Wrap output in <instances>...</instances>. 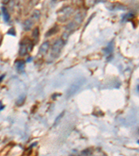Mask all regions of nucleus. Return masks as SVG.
Listing matches in <instances>:
<instances>
[{
	"label": "nucleus",
	"mask_w": 139,
	"mask_h": 156,
	"mask_svg": "<svg viewBox=\"0 0 139 156\" xmlns=\"http://www.w3.org/2000/svg\"><path fill=\"white\" fill-rule=\"evenodd\" d=\"M73 13V9L71 7L67 6L59 12L58 19L60 21H66Z\"/></svg>",
	"instance_id": "7ed1b4c3"
},
{
	"label": "nucleus",
	"mask_w": 139,
	"mask_h": 156,
	"mask_svg": "<svg viewBox=\"0 0 139 156\" xmlns=\"http://www.w3.org/2000/svg\"><path fill=\"white\" fill-rule=\"evenodd\" d=\"M4 76H5V74H3V75H2V76H0V83H1V80H2L3 79V78H4Z\"/></svg>",
	"instance_id": "412c9836"
},
{
	"label": "nucleus",
	"mask_w": 139,
	"mask_h": 156,
	"mask_svg": "<svg viewBox=\"0 0 139 156\" xmlns=\"http://www.w3.org/2000/svg\"><path fill=\"white\" fill-rule=\"evenodd\" d=\"M15 67L17 68V69L18 71H23L25 67V62L23 60H16L15 62Z\"/></svg>",
	"instance_id": "6e6552de"
},
{
	"label": "nucleus",
	"mask_w": 139,
	"mask_h": 156,
	"mask_svg": "<svg viewBox=\"0 0 139 156\" xmlns=\"http://www.w3.org/2000/svg\"><path fill=\"white\" fill-rule=\"evenodd\" d=\"M8 35H14V36H15V28H10L9 30H8Z\"/></svg>",
	"instance_id": "a211bd4d"
},
{
	"label": "nucleus",
	"mask_w": 139,
	"mask_h": 156,
	"mask_svg": "<svg viewBox=\"0 0 139 156\" xmlns=\"http://www.w3.org/2000/svg\"><path fill=\"white\" fill-rule=\"evenodd\" d=\"M133 17H134V15H133L132 12H129V13H127V15H124V17H123V21L130 20V19H133Z\"/></svg>",
	"instance_id": "dca6fc26"
},
{
	"label": "nucleus",
	"mask_w": 139,
	"mask_h": 156,
	"mask_svg": "<svg viewBox=\"0 0 139 156\" xmlns=\"http://www.w3.org/2000/svg\"><path fill=\"white\" fill-rule=\"evenodd\" d=\"M97 1H98L99 2H105L106 0H97Z\"/></svg>",
	"instance_id": "4be33fe9"
},
{
	"label": "nucleus",
	"mask_w": 139,
	"mask_h": 156,
	"mask_svg": "<svg viewBox=\"0 0 139 156\" xmlns=\"http://www.w3.org/2000/svg\"><path fill=\"white\" fill-rule=\"evenodd\" d=\"M64 114H65V112H61V113L60 114V115L57 116V119H56L55 121H54V125H56L59 122V121H60V119L63 117V116L64 115Z\"/></svg>",
	"instance_id": "f3484780"
},
{
	"label": "nucleus",
	"mask_w": 139,
	"mask_h": 156,
	"mask_svg": "<svg viewBox=\"0 0 139 156\" xmlns=\"http://www.w3.org/2000/svg\"><path fill=\"white\" fill-rule=\"evenodd\" d=\"M64 44L65 42L63 39L57 40L54 43L53 46H52V52H51V55L53 57V58H57L60 55L61 50H62L63 47H64Z\"/></svg>",
	"instance_id": "f03ea898"
},
{
	"label": "nucleus",
	"mask_w": 139,
	"mask_h": 156,
	"mask_svg": "<svg viewBox=\"0 0 139 156\" xmlns=\"http://www.w3.org/2000/svg\"><path fill=\"white\" fill-rule=\"evenodd\" d=\"M91 153V152L90 151V150L88 149H86L82 151V154H84V155H90Z\"/></svg>",
	"instance_id": "6ab92c4d"
},
{
	"label": "nucleus",
	"mask_w": 139,
	"mask_h": 156,
	"mask_svg": "<svg viewBox=\"0 0 139 156\" xmlns=\"http://www.w3.org/2000/svg\"><path fill=\"white\" fill-rule=\"evenodd\" d=\"M97 0H84V4L86 8H91L95 6Z\"/></svg>",
	"instance_id": "9b49d317"
},
{
	"label": "nucleus",
	"mask_w": 139,
	"mask_h": 156,
	"mask_svg": "<svg viewBox=\"0 0 139 156\" xmlns=\"http://www.w3.org/2000/svg\"><path fill=\"white\" fill-rule=\"evenodd\" d=\"M40 16H41V12L38 10H34V13L32 14V19H35V20H38L40 18Z\"/></svg>",
	"instance_id": "2eb2a0df"
},
{
	"label": "nucleus",
	"mask_w": 139,
	"mask_h": 156,
	"mask_svg": "<svg viewBox=\"0 0 139 156\" xmlns=\"http://www.w3.org/2000/svg\"><path fill=\"white\" fill-rule=\"evenodd\" d=\"M39 35H40V31H39V28L38 27L35 28L34 29L33 33H32V36L34 38V40H38L39 38Z\"/></svg>",
	"instance_id": "4468645a"
},
{
	"label": "nucleus",
	"mask_w": 139,
	"mask_h": 156,
	"mask_svg": "<svg viewBox=\"0 0 139 156\" xmlns=\"http://www.w3.org/2000/svg\"><path fill=\"white\" fill-rule=\"evenodd\" d=\"M2 14H3V18L5 21L8 22L10 20V14L6 8L3 7L2 8Z\"/></svg>",
	"instance_id": "f8f14e48"
},
{
	"label": "nucleus",
	"mask_w": 139,
	"mask_h": 156,
	"mask_svg": "<svg viewBox=\"0 0 139 156\" xmlns=\"http://www.w3.org/2000/svg\"><path fill=\"white\" fill-rule=\"evenodd\" d=\"M49 49H50V42H45L41 46L39 49V53L41 55H45L46 54L47 52L48 51Z\"/></svg>",
	"instance_id": "20e7f679"
},
{
	"label": "nucleus",
	"mask_w": 139,
	"mask_h": 156,
	"mask_svg": "<svg viewBox=\"0 0 139 156\" xmlns=\"http://www.w3.org/2000/svg\"><path fill=\"white\" fill-rule=\"evenodd\" d=\"M137 93L138 94V85H137Z\"/></svg>",
	"instance_id": "5701e85b"
},
{
	"label": "nucleus",
	"mask_w": 139,
	"mask_h": 156,
	"mask_svg": "<svg viewBox=\"0 0 139 156\" xmlns=\"http://www.w3.org/2000/svg\"><path fill=\"white\" fill-rule=\"evenodd\" d=\"M110 6L109 7H112V8H109L110 10H124L126 9V7L124 5L120 4V3H110Z\"/></svg>",
	"instance_id": "1a4fd4ad"
},
{
	"label": "nucleus",
	"mask_w": 139,
	"mask_h": 156,
	"mask_svg": "<svg viewBox=\"0 0 139 156\" xmlns=\"http://www.w3.org/2000/svg\"><path fill=\"white\" fill-rule=\"evenodd\" d=\"M3 4H7L10 1V0H1Z\"/></svg>",
	"instance_id": "aec40b11"
},
{
	"label": "nucleus",
	"mask_w": 139,
	"mask_h": 156,
	"mask_svg": "<svg viewBox=\"0 0 139 156\" xmlns=\"http://www.w3.org/2000/svg\"><path fill=\"white\" fill-rule=\"evenodd\" d=\"M113 49H114V44H113V41H111V42L108 44L106 48H104L103 49L104 53H106V55H110L111 53H112V52L113 51Z\"/></svg>",
	"instance_id": "423d86ee"
},
{
	"label": "nucleus",
	"mask_w": 139,
	"mask_h": 156,
	"mask_svg": "<svg viewBox=\"0 0 139 156\" xmlns=\"http://www.w3.org/2000/svg\"><path fill=\"white\" fill-rule=\"evenodd\" d=\"M83 20H84V16L82 15V13L79 12V13L76 15L75 19H74V20L73 21L76 25H77V26H79V25L82 24Z\"/></svg>",
	"instance_id": "39448f33"
},
{
	"label": "nucleus",
	"mask_w": 139,
	"mask_h": 156,
	"mask_svg": "<svg viewBox=\"0 0 139 156\" xmlns=\"http://www.w3.org/2000/svg\"><path fill=\"white\" fill-rule=\"evenodd\" d=\"M84 78H79V79H77L76 81L74 82L71 85V86L69 87L68 92H67V97H72L76 93L78 92V91L81 89V87H82L83 84L84 83Z\"/></svg>",
	"instance_id": "f257e3e1"
},
{
	"label": "nucleus",
	"mask_w": 139,
	"mask_h": 156,
	"mask_svg": "<svg viewBox=\"0 0 139 156\" xmlns=\"http://www.w3.org/2000/svg\"><path fill=\"white\" fill-rule=\"evenodd\" d=\"M25 99H26V96L24 94H22L20 97L17 98V101H16V105L17 106H21L24 103Z\"/></svg>",
	"instance_id": "ddd939ff"
},
{
	"label": "nucleus",
	"mask_w": 139,
	"mask_h": 156,
	"mask_svg": "<svg viewBox=\"0 0 139 156\" xmlns=\"http://www.w3.org/2000/svg\"><path fill=\"white\" fill-rule=\"evenodd\" d=\"M59 31V26L56 25V26H54V27H52V28H50V29L47 32V33L45 34V37L52 36V35H54V34L57 33Z\"/></svg>",
	"instance_id": "9d476101"
},
{
	"label": "nucleus",
	"mask_w": 139,
	"mask_h": 156,
	"mask_svg": "<svg viewBox=\"0 0 139 156\" xmlns=\"http://www.w3.org/2000/svg\"><path fill=\"white\" fill-rule=\"evenodd\" d=\"M34 22L32 21L31 19H26L24 21V24H23V27H24V30L25 31H29V30L31 28L32 26H33Z\"/></svg>",
	"instance_id": "0eeeda50"
}]
</instances>
